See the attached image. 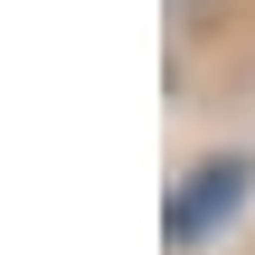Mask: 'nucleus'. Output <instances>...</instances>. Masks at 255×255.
<instances>
[{"label":"nucleus","instance_id":"f257e3e1","mask_svg":"<svg viewBox=\"0 0 255 255\" xmlns=\"http://www.w3.org/2000/svg\"><path fill=\"white\" fill-rule=\"evenodd\" d=\"M246 189H255V161H246V151H208V161H189V170L170 180V199H161L170 246H199L208 227H227V218L246 208Z\"/></svg>","mask_w":255,"mask_h":255}]
</instances>
